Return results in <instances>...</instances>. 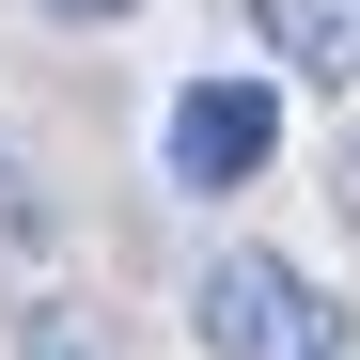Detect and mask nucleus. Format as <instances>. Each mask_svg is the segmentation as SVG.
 Masks as SVG:
<instances>
[{
  "instance_id": "f257e3e1",
  "label": "nucleus",
  "mask_w": 360,
  "mask_h": 360,
  "mask_svg": "<svg viewBox=\"0 0 360 360\" xmlns=\"http://www.w3.org/2000/svg\"><path fill=\"white\" fill-rule=\"evenodd\" d=\"M188 329H204V360H345V297L235 235V251L188 266Z\"/></svg>"
},
{
  "instance_id": "f03ea898",
  "label": "nucleus",
  "mask_w": 360,
  "mask_h": 360,
  "mask_svg": "<svg viewBox=\"0 0 360 360\" xmlns=\"http://www.w3.org/2000/svg\"><path fill=\"white\" fill-rule=\"evenodd\" d=\"M157 157H172V188L235 204V188L282 157V94H266V79H188V94H172V126H157Z\"/></svg>"
},
{
  "instance_id": "7ed1b4c3",
  "label": "nucleus",
  "mask_w": 360,
  "mask_h": 360,
  "mask_svg": "<svg viewBox=\"0 0 360 360\" xmlns=\"http://www.w3.org/2000/svg\"><path fill=\"white\" fill-rule=\"evenodd\" d=\"M251 32H266V63L360 94V0H251Z\"/></svg>"
},
{
  "instance_id": "20e7f679",
  "label": "nucleus",
  "mask_w": 360,
  "mask_h": 360,
  "mask_svg": "<svg viewBox=\"0 0 360 360\" xmlns=\"http://www.w3.org/2000/svg\"><path fill=\"white\" fill-rule=\"evenodd\" d=\"M16 360H110V314H94V297H32V314H16Z\"/></svg>"
},
{
  "instance_id": "39448f33",
  "label": "nucleus",
  "mask_w": 360,
  "mask_h": 360,
  "mask_svg": "<svg viewBox=\"0 0 360 360\" xmlns=\"http://www.w3.org/2000/svg\"><path fill=\"white\" fill-rule=\"evenodd\" d=\"M0 235H47V188H32V157L0 141Z\"/></svg>"
},
{
  "instance_id": "423d86ee",
  "label": "nucleus",
  "mask_w": 360,
  "mask_h": 360,
  "mask_svg": "<svg viewBox=\"0 0 360 360\" xmlns=\"http://www.w3.org/2000/svg\"><path fill=\"white\" fill-rule=\"evenodd\" d=\"M32 16H63V32H110V16H141V0H32Z\"/></svg>"
}]
</instances>
